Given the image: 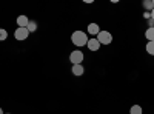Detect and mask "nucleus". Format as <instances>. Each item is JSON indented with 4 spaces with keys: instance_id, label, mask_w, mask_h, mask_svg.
<instances>
[{
    "instance_id": "16",
    "label": "nucleus",
    "mask_w": 154,
    "mask_h": 114,
    "mask_svg": "<svg viewBox=\"0 0 154 114\" xmlns=\"http://www.w3.org/2000/svg\"><path fill=\"white\" fill-rule=\"evenodd\" d=\"M0 114H5V112H3V109H2V108H0Z\"/></svg>"
},
{
    "instance_id": "3",
    "label": "nucleus",
    "mask_w": 154,
    "mask_h": 114,
    "mask_svg": "<svg viewBox=\"0 0 154 114\" xmlns=\"http://www.w3.org/2000/svg\"><path fill=\"white\" fill-rule=\"evenodd\" d=\"M83 53L80 51V49H75V51H72L69 54V60L72 65H82V62H83Z\"/></svg>"
},
{
    "instance_id": "2",
    "label": "nucleus",
    "mask_w": 154,
    "mask_h": 114,
    "mask_svg": "<svg viewBox=\"0 0 154 114\" xmlns=\"http://www.w3.org/2000/svg\"><path fill=\"white\" fill-rule=\"evenodd\" d=\"M96 39L99 40L100 45H109V43L112 42V35H111L109 31H100V32L97 34Z\"/></svg>"
},
{
    "instance_id": "8",
    "label": "nucleus",
    "mask_w": 154,
    "mask_h": 114,
    "mask_svg": "<svg viewBox=\"0 0 154 114\" xmlns=\"http://www.w3.org/2000/svg\"><path fill=\"white\" fill-rule=\"evenodd\" d=\"M85 72V68L82 65H72V74L77 75V77H80V75H83Z\"/></svg>"
},
{
    "instance_id": "6",
    "label": "nucleus",
    "mask_w": 154,
    "mask_h": 114,
    "mask_svg": "<svg viewBox=\"0 0 154 114\" xmlns=\"http://www.w3.org/2000/svg\"><path fill=\"white\" fill-rule=\"evenodd\" d=\"M28 23H29V20H28L26 16H19V17H17V25H19V28H26Z\"/></svg>"
},
{
    "instance_id": "10",
    "label": "nucleus",
    "mask_w": 154,
    "mask_h": 114,
    "mask_svg": "<svg viewBox=\"0 0 154 114\" xmlns=\"http://www.w3.org/2000/svg\"><path fill=\"white\" fill-rule=\"evenodd\" d=\"M130 114H142V106L140 105H133L130 109Z\"/></svg>"
},
{
    "instance_id": "15",
    "label": "nucleus",
    "mask_w": 154,
    "mask_h": 114,
    "mask_svg": "<svg viewBox=\"0 0 154 114\" xmlns=\"http://www.w3.org/2000/svg\"><path fill=\"white\" fill-rule=\"evenodd\" d=\"M149 12H151V19L154 20V9H152V11H149Z\"/></svg>"
},
{
    "instance_id": "11",
    "label": "nucleus",
    "mask_w": 154,
    "mask_h": 114,
    "mask_svg": "<svg viewBox=\"0 0 154 114\" xmlns=\"http://www.w3.org/2000/svg\"><path fill=\"white\" fill-rule=\"evenodd\" d=\"M145 49H146V53H148V54L154 56V40H152V42H148V43H146V48H145Z\"/></svg>"
},
{
    "instance_id": "1",
    "label": "nucleus",
    "mask_w": 154,
    "mask_h": 114,
    "mask_svg": "<svg viewBox=\"0 0 154 114\" xmlns=\"http://www.w3.org/2000/svg\"><path fill=\"white\" fill-rule=\"evenodd\" d=\"M88 34L85 31H74L71 34V42L77 46V48H80V46H86L88 43Z\"/></svg>"
},
{
    "instance_id": "9",
    "label": "nucleus",
    "mask_w": 154,
    "mask_h": 114,
    "mask_svg": "<svg viewBox=\"0 0 154 114\" xmlns=\"http://www.w3.org/2000/svg\"><path fill=\"white\" fill-rule=\"evenodd\" d=\"M145 37L148 39V42H152V40H154V26H152V28H148V29L145 31Z\"/></svg>"
},
{
    "instance_id": "7",
    "label": "nucleus",
    "mask_w": 154,
    "mask_h": 114,
    "mask_svg": "<svg viewBox=\"0 0 154 114\" xmlns=\"http://www.w3.org/2000/svg\"><path fill=\"white\" fill-rule=\"evenodd\" d=\"M88 32L91 34V35H97V34L100 32L99 25H97V23H89V25H88Z\"/></svg>"
},
{
    "instance_id": "13",
    "label": "nucleus",
    "mask_w": 154,
    "mask_h": 114,
    "mask_svg": "<svg viewBox=\"0 0 154 114\" xmlns=\"http://www.w3.org/2000/svg\"><path fill=\"white\" fill-rule=\"evenodd\" d=\"M6 37H8V32H6V29H2V28H0V42L6 40Z\"/></svg>"
},
{
    "instance_id": "17",
    "label": "nucleus",
    "mask_w": 154,
    "mask_h": 114,
    "mask_svg": "<svg viewBox=\"0 0 154 114\" xmlns=\"http://www.w3.org/2000/svg\"><path fill=\"white\" fill-rule=\"evenodd\" d=\"M152 5H154V0H152Z\"/></svg>"
},
{
    "instance_id": "14",
    "label": "nucleus",
    "mask_w": 154,
    "mask_h": 114,
    "mask_svg": "<svg viewBox=\"0 0 154 114\" xmlns=\"http://www.w3.org/2000/svg\"><path fill=\"white\" fill-rule=\"evenodd\" d=\"M143 6L146 8V9H154V5H152V0H146V2H143Z\"/></svg>"
},
{
    "instance_id": "4",
    "label": "nucleus",
    "mask_w": 154,
    "mask_h": 114,
    "mask_svg": "<svg viewBox=\"0 0 154 114\" xmlns=\"http://www.w3.org/2000/svg\"><path fill=\"white\" fill-rule=\"evenodd\" d=\"M29 31L26 29V28H17L16 31H14V37H16V40H26L28 37H29Z\"/></svg>"
},
{
    "instance_id": "12",
    "label": "nucleus",
    "mask_w": 154,
    "mask_h": 114,
    "mask_svg": "<svg viewBox=\"0 0 154 114\" xmlns=\"http://www.w3.org/2000/svg\"><path fill=\"white\" fill-rule=\"evenodd\" d=\"M26 29H28L29 32H34V31L37 29V25H35V22L29 20V23H28V26H26Z\"/></svg>"
},
{
    "instance_id": "5",
    "label": "nucleus",
    "mask_w": 154,
    "mask_h": 114,
    "mask_svg": "<svg viewBox=\"0 0 154 114\" xmlns=\"http://www.w3.org/2000/svg\"><path fill=\"white\" fill-rule=\"evenodd\" d=\"M86 46H88L89 51H97V49L100 48V43H99V40L96 39V37H93V39H89V40H88Z\"/></svg>"
}]
</instances>
